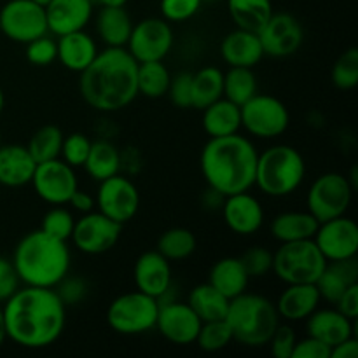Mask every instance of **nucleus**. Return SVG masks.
I'll return each mask as SVG.
<instances>
[{
  "mask_svg": "<svg viewBox=\"0 0 358 358\" xmlns=\"http://www.w3.org/2000/svg\"><path fill=\"white\" fill-rule=\"evenodd\" d=\"M122 226L115 220L108 219L98 210L83 213L76 219L70 241L79 252L86 255H101L117 245L121 240Z\"/></svg>",
  "mask_w": 358,
  "mask_h": 358,
  "instance_id": "nucleus-14",
  "label": "nucleus"
},
{
  "mask_svg": "<svg viewBox=\"0 0 358 358\" xmlns=\"http://www.w3.org/2000/svg\"><path fill=\"white\" fill-rule=\"evenodd\" d=\"M292 358H331V348L318 339L306 336L296 341Z\"/></svg>",
  "mask_w": 358,
  "mask_h": 358,
  "instance_id": "nucleus-51",
  "label": "nucleus"
},
{
  "mask_svg": "<svg viewBox=\"0 0 358 358\" xmlns=\"http://www.w3.org/2000/svg\"><path fill=\"white\" fill-rule=\"evenodd\" d=\"M226 322L233 331L234 341L248 348L268 346L280 325L275 303L261 294L243 292L229 301Z\"/></svg>",
  "mask_w": 358,
  "mask_h": 358,
  "instance_id": "nucleus-5",
  "label": "nucleus"
},
{
  "mask_svg": "<svg viewBox=\"0 0 358 358\" xmlns=\"http://www.w3.org/2000/svg\"><path fill=\"white\" fill-rule=\"evenodd\" d=\"M100 7H126L128 0H93Z\"/></svg>",
  "mask_w": 358,
  "mask_h": 358,
  "instance_id": "nucleus-55",
  "label": "nucleus"
},
{
  "mask_svg": "<svg viewBox=\"0 0 358 358\" xmlns=\"http://www.w3.org/2000/svg\"><path fill=\"white\" fill-rule=\"evenodd\" d=\"M240 259L250 278H262L273 269V252L262 245L250 247Z\"/></svg>",
  "mask_w": 358,
  "mask_h": 358,
  "instance_id": "nucleus-46",
  "label": "nucleus"
},
{
  "mask_svg": "<svg viewBox=\"0 0 358 358\" xmlns=\"http://www.w3.org/2000/svg\"><path fill=\"white\" fill-rule=\"evenodd\" d=\"M322 304V297L315 283H297L287 285L285 290L278 296L275 306L280 320L289 324L304 322Z\"/></svg>",
  "mask_w": 358,
  "mask_h": 358,
  "instance_id": "nucleus-23",
  "label": "nucleus"
},
{
  "mask_svg": "<svg viewBox=\"0 0 358 358\" xmlns=\"http://www.w3.org/2000/svg\"><path fill=\"white\" fill-rule=\"evenodd\" d=\"M220 56L229 66H243V69L257 66L264 58L257 31L243 30V28L229 31L220 42Z\"/></svg>",
  "mask_w": 358,
  "mask_h": 358,
  "instance_id": "nucleus-24",
  "label": "nucleus"
},
{
  "mask_svg": "<svg viewBox=\"0 0 358 358\" xmlns=\"http://www.w3.org/2000/svg\"><path fill=\"white\" fill-rule=\"evenodd\" d=\"M198 248L194 233L187 227H171L157 238L156 250L170 262H182L192 257Z\"/></svg>",
  "mask_w": 358,
  "mask_h": 358,
  "instance_id": "nucleus-36",
  "label": "nucleus"
},
{
  "mask_svg": "<svg viewBox=\"0 0 358 358\" xmlns=\"http://www.w3.org/2000/svg\"><path fill=\"white\" fill-rule=\"evenodd\" d=\"M208 283L231 301L247 292L250 276L240 257H222L210 268Z\"/></svg>",
  "mask_w": 358,
  "mask_h": 358,
  "instance_id": "nucleus-28",
  "label": "nucleus"
},
{
  "mask_svg": "<svg viewBox=\"0 0 358 358\" xmlns=\"http://www.w3.org/2000/svg\"><path fill=\"white\" fill-rule=\"evenodd\" d=\"M37 168V161L27 145H0V187L17 189L28 185Z\"/></svg>",
  "mask_w": 358,
  "mask_h": 358,
  "instance_id": "nucleus-25",
  "label": "nucleus"
},
{
  "mask_svg": "<svg viewBox=\"0 0 358 358\" xmlns=\"http://www.w3.org/2000/svg\"><path fill=\"white\" fill-rule=\"evenodd\" d=\"M306 178V161L292 145L276 143L259 152L255 185L269 198L292 196Z\"/></svg>",
  "mask_w": 358,
  "mask_h": 358,
  "instance_id": "nucleus-6",
  "label": "nucleus"
},
{
  "mask_svg": "<svg viewBox=\"0 0 358 358\" xmlns=\"http://www.w3.org/2000/svg\"><path fill=\"white\" fill-rule=\"evenodd\" d=\"M203 2H215V0H203Z\"/></svg>",
  "mask_w": 358,
  "mask_h": 358,
  "instance_id": "nucleus-59",
  "label": "nucleus"
},
{
  "mask_svg": "<svg viewBox=\"0 0 358 358\" xmlns=\"http://www.w3.org/2000/svg\"><path fill=\"white\" fill-rule=\"evenodd\" d=\"M140 191L135 182L126 175L117 173L98 182L94 203L96 210L117 224L131 222L140 210Z\"/></svg>",
  "mask_w": 358,
  "mask_h": 358,
  "instance_id": "nucleus-11",
  "label": "nucleus"
},
{
  "mask_svg": "<svg viewBox=\"0 0 358 358\" xmlns=\"http://www.w3.org/2000/svg\"><path fill=\"white\" fill-rule=\"evenodd\" d=\"M63 131L55 124H45L38 128L37 131L31 135L30 142H28V150L34 156L37 163H44V161L56 159L62 152L63 143Z\"/></svg>",
  "mask_w": 358,
  "mask_h": 358,
  "instance_id": "nucleus-39",
  "label": "nucleus"
},
{
  "mask_svg": "<svg viewBox=\"0 0 358 358\" xmlns=\"http://www.w3.org/2000/svg\"><path fill=\"white\" fill-rule=\"evenodd\" d=\"M297 336L296 331L292 329V325L289 324H280L276 327L275 334L269 339L268 346L269 352L275 358H292L294 346H296Z\"/></svg>",
  "mask_w": 358,
  "mask_h": 358,
  "instance_id": "nucleus-49",
  "label": "nucleus"
},
{
  "mask_svg": "<svg viewBox=\"0 0 358 358\" xmlns=\"http://www.w3.org/2000/svg\"><path fill=\"white\" fill-rule=\"evenodd\" d=\"M166 96L177 108H192V73L178 72L171 76Z\"/></svg>",
  "mask_w": 358,
  "mask_h": 358,
  "instance_id": "nucleus-47",
  "label": "nucleus"
},
{
  "mask_svg": "<svg viewBox=\"0 0 358 358\" xmlns=\"http://www.w3.org/2000/svg\"><path fill=\"white\" fill-rule=\"evenodd\" d=\"M171 73L164 62H143L136 69V90L142 96L157 100L166 96Z\"/></svg>",
  "mask_w": 358,
  "mask_h": 358,
  "instance_id": "nucleus-37",
  "label": "nucleus"
},
{
  "mask_svg": "<svg viewBox=\"0 0 358 358\" xmlns=\"http://www.w3.org/2000/svg\"><path fill=\"white\" fill-rule=\"evenodd\" d=\"M34 2H37V3H38V6L45 7V6H48V3H49V2H51V0H34Z\"/></svg>",
  "mask_w": 358,
  "mask_h": 358,
  "instance_id": "nucleus-58",
  "label": "nucleus"
},
{
  "mask_svg": "<svg viewBox=\"0 0 358 358\" xmlns=\"http://www.w3.org/2000/svg\"><path fill=\"white\" fill-rule=\"evenodd\" d=\"M257 157L255 143L248 136L234 133L210 138L199 156V168L206 185L226 198L254 187Z\"/></svg>",
  "mask_w": 358,
  "mask_h": 358,
  "instance_id": "nucleus-3",
  "label": "nucleus"
},
{
  "mask_svg": "<svg viewBox=\"0 0 358 358\" xmlns=\"http://www.w3.org/2000/svg\"><path fill=\"white\" fill-rule=\"evenodd\" d=\"M203 0H161V17L168 23H184L201 10Z\"/></svg>",
  "mask_w": 358,
  "mask_h": 358,
  "instance_id": "nucleus-45",
  "label": "nucleus"
},
{
  "mask_svg": "<svg viewBox=\"0 0 358 358\" xmlns=\"http://www.w3.org/2000/svg\"><path fill=\"white\" fill-rule=\"evenodd\" d=\"M0 31L17 44L49 34L45 7L34 0H9L0 7Z\"/></svg>",
  "mask_w": 358,
  "mask_h": 358,
  "instance_id": "nucleus-12",
  "label": "nucleus"
},
{
  "mask_svg": "<svg viewBox=\"0 0 358 358\" xmlns=\"http://www.w3.org/2000/svg\"><path fill=\"white\" fill-rule=\"evenodd\" d=\"M56 44H58V62L73 73L84 72L100 52L96 38L86 30L62 35L56 38Z\"/></svg>",
  "mask_w": 358,
  "mask_h": 358,
  "instance_id": "nucleus-26",
  "label": "nucleus"
},
{
  "mask_svg": "<svg viewBox=\"0 0 358 358\" xmlns=\"http://www.w3.org/2000/svg\"><path fill=\"white\" fill-rule=\"evenodd\" d=\"M136 59L126 48H105L79 73V91L93 110L112 114L129 107L138 96Z\"/></svg>",
  "mask_w": 358,
  "mask_h": 358,
  "instance_id": "nucleus-2",
  "label": "nucleus"
},
{
  "mask_svg": "<svg viewBox=\"0 0 358 358\" xmlns=\"http://www.w3.org/2000/svg\"><path fill=\"white\" fill-rule=\"evenodd\" d=\"M325 266H327V261L318 250L313 238L280 243L276 252H273L271 271L285 285L317 283V280L324 273Z\"/></svg>",
  "mask_w": 358,
  "mask_h": 358,
  "instance_id": "nucleus-7",
  "label": "nucleus"
},
{
  "mask_svg": "<svg viewBox=\"0 0 358 358\" xmlns=\"http://www.w3.org/2000/svg\"><path fill=\"white\" fill-rule=\"evenodd\" d=\"M30 184L42 201L51 206H58L69 205V199L79 189V178L76 168L56 157V159L37 163Z\"/></svg>",
  "mask_w": 358,
  "mask_h": 358,
  "instance_id": "nucleus-15",
  "label": "nucleus"
},
{
  "mask_svg": "<svg viewBox=\"0 0 358 358\" xmlns=\"http://www.w3.org/2000/svg\"><path fill=\"white\" fill-rule=\"evenodd\" d=\"M257 93L259 84L254 69L229 66V70L224 72V98L241 107Z\"/></svg>",
  "mask_w": 358,
  "mask_h": 358,
  "instance_id": "nucleus-38",
  "label": "nucleus"
},
{
  "mask_svg": "<svg viewBox=\"0 0 358 358\" xmlns=\"http://www.w3.org/2000/svg\"><path fill=\"white\" fill-rule=\"evenodd\" d=\"M13 264L21 285L55 289L70 273L72 254L69 241L56 240L44 231H30L17 241Z\"/></svg>",
  "mask_w": 358,
  "mask_h": 358,
  "instance_id": "nucleus-4",
  "label": "nucleus"
},
{
  "mask_svg": "<svg viewBox=\"0 0 358 358\" xmlns=\"http://www.w3.org/2000/svg\"><path fill=\"white\" fill-rule=\"evenodd\" d=\"M3 105H6V96H3L2 87H0V115H2V112H3Z\"/></svg>",
  "mask_w": 358,
  "mask_h": 358,
  "instance_id": "nucleus-57",
  "label": "nucleus"
},
{
  "mask_svg": "<svg viewBox=\"0 0 358 358\" xmlns=\"http://www.w3.org/2000/svg\"><path fill=\"white\" fill-rule=\"evenodd\" d=\"M133 280L136 290L159 301L168 290L173 289L171 262L157 250L143 252L135 262Z\"/></svg>",
  "mask_w": 358,
  "mask_h": 358,
  "instance_id": "nucleus-20",
  "label": "nucleus"
},
{
  "mask_svg": "<svg viewBox=\"0 0 358 358\" xmlns=\"http://www.w3.org/2000/svg\"><path fill=\"white\" fill-rule=\"evenodd\" d=\"M84 170L93 180L101 182L121 173V150L110 140H96L91 143L90 154L84 163Z\"/></svg>",
  "mask_w": 358,
  "mask_h": 358,
  "instance_id": "nucleus-32",
  "label": "nucleus"
},
{
  "mask_svg": "<svg viewBox=\"0 0 358 358\" xmlns=\"http://www.w3.org/2000/svg\"><path fill=\"white\" fill-rule=\"evenodd\" d=\"M0 145H2V138H0Z\"/></svg>",
  "mask_w": 358,
  "mask_h": 358,
  "instance_id": "nucleus-60",
  "label": "nucleus"
},
{
  "mask_svg": "<svg viewBox=\"0 0 358 358\" xmlns=\"http://www.w3.org/2000/svg\"><path fill=\"white\" fill-rule=\"evenodd\" d=\"M7 339L27 350L55 345L66 327V306L55 289L23 285L2 304Z\"/></svg>",
  "mask_w": 358,
  "mask_h": 358,
  "instance_id": "nucleus-1",
  "label": "nucleus"
},
{
  "mask_svg": "<svg viewBox=\"0 0 358 358\" xmlns=\"http://www.w3.org/2000/svg\"><path fill=\"white\" fill-rule=\"evenodd\" d=\"M241 128L259 140H275L290 126L289 107L280 98L257 93L241 105Z\"/></svg>",
  "mask_w": 358,
  "mask_h": 358,
  "instance_id": "nucleus-9",
  "label": "nucleus"
},
{
  "mask_svg": "<svg viewBox=\"0 0 358 358\" xmlns=\"http://www.w3.org/2000/svg\"><path fill=\"white\" fill-rule=\"evenodd\" d=\"M24 49L28 63L34 66H49L58 62V44H56L55 35L51 34L41 35V37L30 41Z\"/></svg>",
  "mask_w": 358,
  "mask_h": 358,
  "instance_id": "nucleus-43",
  "label": "nucleus"
},
{
  "mask_svg": "<svg viewBox=\"0 0 358 358\" xmlns=\"http://www.w3.org/2000/svg\"><path fill=\"white\" fill-rule=\"evenodd\" d=\"M20 287V276H17L13 261L0 255V304L6 303Z\"/></svg>",
  "mask_w": 358,
  "mask_h": 358,
  "instance_id": "nucleus-50",
  "label": "nucleus"
},
{
  "mask_svg": "<svg viewBox=\"0 0 358 358\" xmlns=\"http://www.w3.org/2000/svg\"><path fill=\"white\" fill-rule=\"evenodd\" d=\"M173 44L175 34L171 23L163 17H145L133 24L126 51L136 59V63L164 62Z\"/></svg>",
  "mask_w": 358,
  "mask_h": 358,
  "instance_id": "nucleus-13",
  "label": "nucleus"
},
{
  "mask_svg": "<svg viewBox=\"0 0 358 358\" xmlns=\"http://www.w3.org/2000/svg\"><path fill=\"white\" fill-rule=\"evenodd\" d=\"M358 357V341L355 336L345 339L339 345L331 348V358H357Z\"/></svg>",
  "mask_w": 358,
  "mask_h": 358,
  "instance_id": "nucleus-54",
  "label": "nucleus"
},
{
  "mask_svg": "<svg viewBox=\"0 0 358 358\" xmlns=\"http://www.w3.org/2000/svg\"><path fill=\"white\" fill-rule=\"evenodd\" d=\"M7 334H6V322H3V311H2V304H0V346L6 343Z\"/></svg>",
  "mask_w": 358,
  "mask_h": 358,
  "instance_id": "nucleus-56",
  "label": "nucleus"
},
{
  "mask_svg": "<svg viewBox=\"0 0 358 358\" xmlns=\"http://www.w3.org/2000/svg\"><path fill=\"white\" fill-rule=\"evenodd\" d=\"M332 83L338 90L350 91L358 84V49L350 48L332 66Z\"/></svg>",
  "mask_w": 358,
  "mask_h": 358,
  "instance_id": "nucleus-42",
  "label": "nucleus"
},
{
  "mask_svg": "<svg viewBox=\"0 0 358 358\" xmlns=\"http://www.w3.org/2000/svg\"><path fill=\"white\" fill-rule=\"evenodd\" d=\"M257 35L264 56L271 58H289L304 42L303 24L290 13H273Z\"/></svg>",
  "mask_w": 358,
  "mask_h": 358,
  "instance_id": "nucleus-16",
  "label": "nucleus"
},
{
  "mask_svg": "<svg viewBox=\"0 0 358 358\" xmlns=\"http://www.w3.org/2000/svg\"><path fill=\"white\" fill-rule=\"evenodd\" d=\"M353 185L350 178L339 171H327L313 180L306 192L308 212L318 220L336 219L346 215L353 199Z\"/></svg>",
  "mask_w": 358,
  "mask_h": 358,
  "instance_id": "nucleus-10",
  "label": "nucleus"
},
{
  "mask_svg": "<svg viewBox=\"0 0 358 358\" xmlns=\"http://www.w3.org/2000/svg\"><path fill=\"white\" fill-rule=\"evenodd\" d=\"M187 304L192 308L201 322L224 320L229 310V299L213 289L208 282L199 283L191 290L187 297Z\"/></svg>",
  "mask_w": 358,
  "mask_h": 358,
  "instance_id": "nucleus-33",
  "label": "nucleus"
},
{
  "mask_svg": "<svg viewBox=\"0 0 358 358\" xmlns=\"http://www.w3.org/2000/svg\"><path fill=\"white\" fill-rule=\"evenodd\" d=\"M313 241L327 262L353 259L358 254V226L346 215L325 220L318 224Z\"/></svg>",
  "mask_w": 358,
  "mask_h": 358,
  "instance_id": "nucleus-17",
  "label": "nucleus"
},
{
  "mask_svg": "<svg viewBox=\"0 0 358 358\" xmlns=\"http://www.w3.org/2000/svg\"><path fill=\"white\" fill-rule=\"evenodd\" d=\"M304 322L308 336L318 339L329 348L355 336L357 331V320H350L336 308H318Z\"/></svg>",
  "mask_w": 358,
  "mask_h": 358,
  "instance_id": "nucleus-22",
  "label": "nucleus"
},
{
  "mask_svg": "<svg viewBox=\"0 0 358 358\" xmlns=\"http://www.w3.org/2000/svg\"><path fill=\"white\" fill-rule=\"evenodd\" d=\"M353 283H358L357 257L327 262L324 273H322L315 285H317L322 301L334 304L341 297V294Z\"/></svg>",
  "mask_w": 358,
  "mask_h": 358,
  "instance_id": "nucleus-29",
  "label": "nucleus"
},
{
  "mask_svg": "<svg viewBox=\"0 0 358 358\" xmlns=\"http://www.w3.org/2000/svg\"><path fill=\"white\" fill-rule=\"evenodd\" d=\"M334 308L338 311H341L345 317H348L350 320H357L358 318V283L350 285L348 289L341 294V297L334 303Z\"/></svg>",
  "mask_w": 358,
  "mask_h": 358,
  "instance_id": "nucleus-52",
  "label": "nucleus"
},
{
  "mask_svg": "<svg viewBox=\"0 0 358 358\" xmlns=\"http://www.w3.org/2000/svg\"><path fill=\"white\" fill-rule=\"evenodd\" d=\"M224 96V72L215 65H206L192 73V108L203 110Z\"/></svg>",
  "mask_w": 358,
  "mask_h": 358,
  "instance_id": "nucleus-34",
  "label": "nucleus"
},
{
  "mask_svg": "<svg viewBox=\"0 0 358 358\" xmlns=\"http://www.w3.org/2000/svg\"><path fill=\"white\" fill-rule=\"evenodd\" d=\"M203 322L192 311L187 301L182 303L178 299L159 303L156 329L168 343L177 346H187L196 343L199 327Z\"/></svg>",
  "mask_w": 358,
  "mask_h": 358,
  "instance_id": "nucleus-18",
  "label": "nucleus"
},
{
  "mask_svg": "<svg viewBox=\"0 0 358 358\" xmlns=\"http://www.w3.org/2000/svg\"><path fill=\"white\" fill-rule=\"evenodd\" d=\"M201 126L208 138H220L240 133L241 129V108L227 98H219L208 107L203 108Z\"/></svg>",
  "mask_w": 358,
  "mask_h": 358,
  "instance_id": "nucleus-30",
  "label": "nucleus"
},
{
  "mask_svg": "<svg viewBox=\"0 0 358 358\" xmlns=\"http://www.w3.org/2000/svg\"><path fill=\"white\" fill-rule=\"evenodd\" d=\"M73 226H76V217L65 208V205L51 206L48 212L44 213L41 222V231H44L49 236L56 238V240L69 241L72 236Z\"/></svg>",
  "mask_w": 358,
  "mask_h": 358,
  "instance_id": "nucleus-41",
  "label": "nucleus"
},
{
  "mask_svg": "<svg viewBox=\"0 0 358 358\" xmlns=\"http://www.w3.org/2000/svg\"><path fill=\"white\" fill-rule=\"evenodd\" d=\"M133 24L124 7H100L94 16V31L105 48H126Z\"/></svg>",
  "mask_w": 358,
  "mask_h": 358,
  "instance_id": "nucleus-27",
  "label": "nucleus"
},
{
  "mask_svg": "<svg viewBox=\"0 0 358 358\" xmlns=\"http://www.w3.org/2000/svg\"><path fill=\"white\" fill-rule=\"evenodd\" d=\"M56 294L62 299V303L69 306H76V304L83 303L87 296V283L84 278H79V276H65L58 285L55 287Z\"/></svg>",
  "mask_w": 358,
  "mask_h": 358,
  "instance_id": "nucleus-48",
  "label": "nucleus"
},
{
  "mask_svg": "<svg viewBox=\"0 0 358 358\" xmlns=\"http://www.w3.org/2000/svg\"><path fill=\"white\" fill-rule=\"evenodd\" d=\"M318 220L308 210H290L282 212L271 220L269 233L278 243L311 240L317 233Z\"/></svg>",
  "mask_w": 358,
  "mask_h": 358,
  "instance_id": "nucleus-31",
  "label": "nucleus"
},
{
  "mask_svg": "<svg viewBox=\"0 0 358 358\" xmlns=\"http://www.w3.org/2000/svg\"><path fill=\"white\" fill-rule=\"evenodd\" d=\"M233 341V331H231L226 318L224 320L203 322L201 327H199L198 338H196L198 348L208 353L220 352V350L227 348Z\"/></svg>",
  "mask_w": 358,
  "mask_h": 358,
  "instance_id": "nucleus-40",
  "label": "nucleus"
},
{
  "mask_svg": "<svg viewBox=\"0 0 358 358\" xmlns=\"http://www.w3.org/2000/svg\"><path fill=\"white\" fill-rule=\"evenodd\" d=\"M91 143H93V140L79 131L63 136L59 159H63L72 168H83L87 159V154H90Z\"/></svg>",
  "mask_w": 358,
  "mask_h": 358,
  "instance_id": "nucleus-44",
  "label": "nucleus"
},
{
  "mask_svg": "<svg viewBox=\"0 0 358 358\" xmlns=\"http://www.w3.org/2000/svg\"><path fill=\"white\" fill-rule=\"evenodd\" d=\"M227 229L238 236H254L264 226L266 213L262 203L250 191L226 196L220 206Z\"/></svg>",
  "mask_w": 358,
  "mask_h": 358,
  "instance_id": "nucleus-19",
  "label": "nucleus"
},
{
  "mask_svg": "<svg viewBox=\"0 0 358 358\" xmlns=\"http://www.w3.org/2000/svg\"><path fill=\"white\" fill-rule=\"evenodd\" d=\"M159 301L140 290L121 294L107 308V324L121 336H140L156 329Z\"/></svg>",
  "mask_w": 358,
  "mask_h": 358,
  "instance_id": "nucleus-8",
  "label": "nucleus"
},
{
  "mask_svg": "<svg viewBox=\"0 0 358 358\" xmlns=\"http://www.w3.org/2000/svg\"><path fill=\"white\" fill-rule=\"evenodd\" d=\"M93 0H51L45 6L48 30L55 37L86 30L93 20Z\"/></svg>",
  "mask_w": 358,
  "mask_h": 358,
  "instance_id": "nucleus-21",
  "label": "nucleus"
},
{
  "mask_svg": "<svg viewBox=\"0 0 358 358\" xmlns=\"http://www.w3.org/2000/svg\"><path fill=\"white\" fill-rule=\"evenodd\" d=\"M69 205L73 212H79L80 215L83 213H90L93 210H96V203H94V196L90 194L86 191H80L77 189L76 192L72 194V198L69 199Z\"/></svg>",
  "mask_w": 358,
  "mask_h": 358,
  "instance_id": "nucleus-53",
  "label": "nucleus"
},
{
  "mask_svg": "<svg viewBox=\"0 0 358 358\" xmlns=\"http://www.w3.org/2000/svg\"><path fill=\"white\" fill-rule=\"evenodd\" d=\"M227 10L236 28L259 31L275 9L271 0H227Z\"/></svg>",
  "mask_w": 358,
  "mask_h": 358,
  "instance_id": "nucleus-35",
  "label": "nucleus"
}]
</instances>
